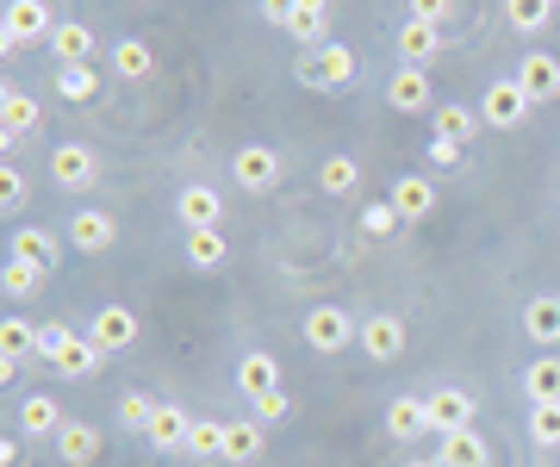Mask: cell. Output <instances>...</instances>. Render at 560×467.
<instances>
[{"label": "cell", "mask_w": 560, "mask_h": 467, "mask_svg": "<svg viewBox=\"0 0 560 467\" xmlns=\"http://www.w3.org/2000/svg\"><path fill=\"white\" fill-rule=\"evenodd\" d=\"M293 75H300L305 87H318V94H342V87L361 82V57L355 44H318V50H300V62H293Z\"/></svg>", "instance_id": "obj_1"}, {"label": "cell", "mask_w": 560, "mask_h": 467, "mask_svg": "<svg viewBox=\"0 0 560 467\" xmlns=\"http://www.w3.org/2000/svg\"><path fill=\"white\" fill-rule=\"evenodd\" d=\"M349 343H361V318L342 305H312L305 312V349L312 355H342Z\"/></svg>", "instance_id": "obj_2"}, {"label": "cell", "mask_w": 560, "mask_h": 467, "mask_svg": "<svg viewBox=\"0 0 560 467\" xmlns=\"http://www.w3.org/2000/svg\"><path fill=\"white\" fill-rule=\"evenodd\" d=\"M50 32H57V13L44 0H7V25H0V50L7 57H20L25 44H50Z\"/></svg>", "instance_id": "obj_3"}, {"label": "cell", "mask_w": 560, "mask_h": 467, "mask_svg": "<svg viewBox=\"0 0 560 467\" xmlns=\"http://www.w3.org/2000/svg\"><path fill=\"white\" fill-rule=\"evenodd\" d=\"M231 182H237L243 194H275L280 187V156L268 150V143H243L237 156H231Z\"/></svg>", "instance_id": "obj_4"}, {"label": "cell", "mask_w": 560, "mask_h": 467, "mask_svg": "<svg viewBox=\"0 0 560 467\" xmlns=\"http://www.w3.org/2000/svg\"><path fill=\"white\" fill-rule=\"evenodd\" d=\"M69 244L81 256H106V249L119 244V219L106 206H81V212H69Z\"/></svg>", "instance_id": "obj_5"}, {"label": "cell", "mask_w": 560, "mask_h": 467, "mask_svg": "<svg viewBox=\"0 0 560 467\" xmlns=\"http://www.w3.org/2000/svg\"><path fill=\"white\" fill-rule=\"evenodd\" d=\"M50 182L62 194H88V187L101 182V156L88 150V143H57V156H50Z\"/></svg>", "instance_id": "obj_6"}, {"label": "cell", "mask_w": 560, "mask_h": 467, "mask_svg": "<svg viewBox=\"0 0 560 467\" xmlns=\"http://www.w3.org/2000/svg\"><path fill=\"white\" fill-rule=\"evenodd\" d=\"M361 355H368V362H399L405 355V318L399 312H368V318H361Z\"/></svg>", "instance_id": "obj_7"}, {"label": "cell", "mask_w": 560, "mask_h": 467, "mask_svg": "<svg viewBox=\"0 0 560 467\" xmlns=\"http://www.w3.org/2000/svg\"><path fill=\"white\" fill-rule=\"evenodd\" d=\"M529 106L536 101H529L517 82H492L486 87V101H480V119L492 125V131H517V125L529 119Z\"/></svg>", "instance_id": "obj_8"}, {"label": "cell", "mask_w": 560, "mask_h": 467, "mask_svg": "<svg viewBox=\"0 0 560 467\" xmlns=\"http://www.w3.org/2000/svg\"><path fill=\"white\" fill-rule=\"evenodd\" d=\"M175 219L187 224V231H212V224L224 219V194L219 187H206V182H187L175 194Z\"/></svg>", "instance_id": "obj_9"}, {"label": "cell", "mask_w": 560, "mask_h": 467, "mask_svg": "<svg viewBox=\"0 0 560 467\" xmlns=\"http://www.w3.org/2000/svg\"><path fill=\"white\" fill-rule=\"evenodd\" d=\"M511 82H517L536 106L560 101V57H548V50H529V57L517 62V75H511Z\"/></svg>", "instance_id": "obj_10"}, {"label": "cell", "mask_w": 560, "mask_h": 467, "mask_svg": "<svg viewBox=\"0 0 560 467\" xmlns=\"http://www.w3.org/2000/svg\"><path fill=\"white\" fill-rule=\"evenodd\" d=\"M62 424H69V418H62V406L50 399V393H25L20 399V436H32V443H57Z\"/></svg>", "instance_id": "obj_11"}, {"label": "cell", "mask_w": 560, "mask_h": 467, "mask_svg": "<svg viewBox=\"0 0 560 467\" xmlns=\"http://www.w3.org/2000/svg\"><path fill=\"white\" fill-rule=\"evenodd\" d=\"M88 337H94V343H101L106 355H119V349L138 343V312H131V305H106V312H94Z\"/></svg>", "instance_id": "obj_12"}, {"label": "cell", "mask_w": 560, "mask_h": 467, "mask_svg": "<svg viewBox=\"0 0 560 467\" xmlns=\"http://www.w3.org/2000/svg\"><path fill=\"white\" fill-rule=\"evenodd\" d=\"M50 367H57L62 381H88L94 367H106V349L94 343L88 330H75V337H69V343H62L57 355H50Z\"/></svg>", "instance_id": "obj_13"}, {"label": "cell", "mask_w": 560, "mask_h": 467, "mask_svg": "<svg viewBox=\"0 0 560 467\" xmlns=\"http://www.w3.org/2000/svg\"><path fill=\"white\" fill-rule=\"evenodd\" d=\"M50 50H57V69H81V62H94L101 38H94L81 20H57V32H50Z\"/></svg>", "instance_id": "obj_14"}, {"label": "cell", "mask_w": 560, "mask_h": 467, "mask_svg": "<svg viewBox=\"0 0 560 467\" xmlns=\"http://www.w3.org/2000/svg\"><path fill=\"white\" fill-rule=\"evenodd\" d=\"M474 424V399L460 393V386H436L430 393V430L436 436H455V430H467Z\"/></svg>", "instance_id": "obj_15"}, {"label": "cell", "mask_w": 560, "mask_h": 467, "mask_svg": "<svg viewBox=\"0 0 560 467\" xmlns=\"http://www.w3.org/2000/svg\"><path fill=\"white\" fill-rule=\"evenodd\" d=\"M386 200H393V212H399L405 224H411V219H430V212H436V182H430V175H399Z\"/></svg>", "instance_id": "obj_16"}, {"label": "cell", "mask_w": 560, "mask_h": 467, "mask_svg": "<svg viewBox=\"0 0 560 467\" xmlns=\"http://www.w3.org/2000/svg\"><path fill=\"white\" fill-rule=\"evenodd\" d=\"M237 393L256 406V399H268V393H280V362L275 355H261V349H249L237 362Z\"/></svg>", "instance_id": "obj_17"}, {"label": "cell", "mask_w": 560, "mask_h": 467, "mask_svg": "<svg viewBox=\"0 0 560 467\" xmlns=\"http://www.w3.org/2000/svg\"><path fill=\"white\" fill-rule=\"evenodd\" d=\"M386 101L399 106V113H430V69L399 62V69H393V82H386Z\"/></svg>", "instance_id": "obj_18"}, {"label": "cell", "mask_w": 560, "mask_h": 467, "mask_svg": "<svg viewBox=\"0 0 560 467\" xmlns=\"http://www.w3.org/2000/svg\"><path fill=\"white\" fill-rule=\"evenodd\" d=\"M436 462H442V467H492V443H486L480 430L467 424V430H455V436H442Z\"/></svg>", "instance_id": "obj_19"}, {"label": "cell", "mask_w": 560, "mask_h": 467, "mask_svg": "<svg viewBox=\"0 0 560 467\" xmlns=\"http://www.w3.org/2000/svg\"><path fill=\"white\" fill-rule=\"evenodd\" d=\"M523 337L541 343V349L560 343V300H555V293H536V300L523 305Z\"/></svg>", "instance_id": "obj_20"}, {"label": "cell", "mask_w": 560, "mask_h": 467, "mask_svg": "<svg viewBox=\"0 0 560 467\" xmlns=\"http://www.w3.org/2000/svg\"><path fill=\"white\" fill-rule=\"evenodd\" d=\"M442 57V25H423V20H405L399 25V62L423 69V62Z\"/></svg>", "instance_id": "obj_21"}, {"label": "cell", "mask_w": 560, "mask_h": 467, "mask_svg": "<svg viewBox=\"0 0 560 467\" xmlns=\"http://www.w3.org/2000/svg\"><path fill=\"white\" fill-rule=\"evenodd\" d=\"M94 455H101V430L69 418V424L57 430V462H62V467H88Z\"/></svg>", "instance_id": "obj_22"}, {"label": "cell", "mask_w": 560, "mask_h": 467, "mask_svg": "<svg viewBox=\"0 0 560 467\" xmlns=\"http://www.w3.org/2000/svg\"><path fill=\"white\" fill-rule=\"evenodd\" d=\"M261 430H268L261 418H231V424H224V462H231V467L256 462V455H261V443H268Z\"/></svg>", "instance_id": "obj_23"}, {"label": "cell", "mask_w": 560, "mask_h": 467, "mask_svg": "<svg viewBox=\"0 0 560 467\" xmlns=\"http://www.w3.org/2000/svg\"><path fill=\"white\" fill-rule=\"evenodd\" d=\"M187 430H194V411H180V406H168V399H162L143 436H150V448H187Z\"/></svg>", "instance_id": "obj_24"}, {"label": "cell", "mask_w": 560, "mask_h": 467, "mask_svg": "<svg viewBox=\"0 0 560 467\" xmlns=\"http://www.w3.org/2000/svg\"><path fill=\"white\" fill-rule=\"evenodd\" d=\"M523 393H529V406H560V355L555 349L523 367Z\"/></svg>", "instance_id": "obj_25"}, {"label": "cell", "mask_w": 560, "mask_h": 467, "mask_svg": "<svg viewBox=\"0 0 560 467\" xmlns=\"http://www.w3.org/2000/svg\"><path fill=\"white\" fill-rule=\"evenodd\" d=\"M0 125H7V150H13V143L38 125V101H32L25 87H7V94H0Z\"/></svg>", "instance_id": "obj_26"}, {"label": "cell", "mask_w": 560, "mask_h": 467, "mask_svg": "<svg viewBox=\"0 0 560 467\" xmlns=\"http://www.w3.org/2000/svg\"><path fill=\"white\" fill-rule=\"evenodd\" d=\"M231 262V244H224V231L212 224V231H187V268H200V275H212V268Z\"/></svg>", "instance_id": "obj_27"}, {"label": "cell", "mask_w": 560, "mask_h": 467, "mask_svg": "<svg viewBox=\"0 0 560 467\" xmlns=\"http://www.w3.org/2000/svg\"><path fill=\"white\" fill-rule=\"evenodd\" d=\"M324 25H330V0H300V13H293V25H287V38H300V50H318Z\"/></svg>", "instance_id": "obj_28"}, {"label": "cell", "mask_w": 560, "mask_h": 467, "mask_svg": "<svg viewBox=\"0 0 560 467\" xmlns=\"http://www.w3.org/2000/svg\"><path fill=\"white\" fill-rule=\"evenodd\" d=\"M13 256L50 275V268H57V237H50V231H38V224H20V231H13Z\"/></svg>", "instance_id": "obj_29"}, {"label": "cell", "mask_w": 560, "mask_h": 467, "mask_svg": "<svg viewBox=\"0 0 560 467\" xmlns=\"http://www.w3.org/2000/svg\"><path fill=\"white\" fill-rule=\"evenodd\" d=\"M430 125H436V138H448V143H460V150H467V143H474V131H480V113H467V106H460V101H448V106H436V119H430Z\"/></svg>", "instance_id": "obj_30"}, {"label": "cell", "mask_w": 560, "mask_h": 467, "mask_svg": "<svg viewBox=\"0 0 560 467\" xmlns=\"http://www.w3.org/2000/svg\"><path fill=\"white\" fill-rule=\"evenodd\" d=\"M113 69H119L125 82H143V75L156 69V50H150L143 38H119L113 44Z\"/></svg>", "instance_id": "obj_31"}, {"label": "cell", "mask_w": 560, "mask_h": 467, "mask_svg": "<svg viewBox=\"0 0 560 467\" xmlns=\"http://www.w3.org/2000/svg\"><path fill=\"white\" fill-rule=\"evenodd\" d=\"M386 430H393V436H418V430H430V399H393V406H386Z\"/></svg>", "instance_id": "obj_32"}, {"label": "cell", "mask_w": 560, "mask_h": 467, "mask_svg": "<svg viewBox=\"0 0 560 467\" xmlns=\"http://www.w3.org/2000/svg\"><path fill=\"white\" fill-rule=\"evenodd\" d=\"M0 287H7V300H13V305H25V300L44 287V268L20 262V256H7V268H0Z\"/></svg>", "instance_id": "obj_33"}, {"label": "cell", "mask_w": 560, "mask_h": 467, "mask_svg": "<svg viewBox=\"0 0 560 467\" xmlns=\"http://www.w3.org/2000/svg\"><path fill=\"white\" fill-rule=\"evenodd\" d=\"M504 20L517 25L523 38H536L541 25H555V0H504Z\"/></svg>", "instance_id": "obj_34"}, {"label": "cell", "mask_w": 560, "mask_h": 467, "mask_svg": "<svg viewBox=\"0 0 560 467\" xmlns=\"http://www.w3.org/2000/svg\"><path fill=\"white\" fill-rule=\"evenodd\" d=\"M25 355H38V325L7 318V325H0V362H25Z\"/></svg>", "instance_id": "obj_35"}, {"label": "cell", "mask_w": 560, "mask_h": 467, "mask_svg": "<svg viewBox=\"0 0 560 467\" xmlns=\"http://www.w3.org/2000/svg\"><path fill=\"white\" fill-rule=\"evenodd\" d=\"M355 182H361V168H355V156H324L318 163V187L324 194H355Z\"/></svg>", "instance_id": "obj_36"}, {"label": "cell", "mask_w": 560, "mask_h": 467, "mask_svg": "<svg viewBox=\"0 0 560 467\" xmlns=\"http://www.w3.org/2000/svg\"><path fill=\"white\" fill-rule=\"evenodd\" d=\"M187 448H194L200 462H224V424H219V418H194V430H187Z\"/></svg>", "instance_id": "obj_37"}, {"label": "cell", "mask_w": 560, "mask_h": 467, "mask_svg": "<svg viewBox=\"0 0 560 467\" xmlns=\"http://www.w3.org/2000/svg\"><path fill=\"white\" fill-rule=\"evenodd\" d=\"M57 94L62 101H94V94H101V69H88V62H81V69H57Z\"/></svg>", "instance_id": "obj_38"}, {"label": "cell", "mask_w": 560, "mask_h": 467, "mask_svg": "<svg viewBox=\"0 0 560 467\" xmlns=\"http://www.w3.org/2000/svg\"><path fill=\"white\" fill-rule=\"evenodd\" d=\"M150 418H156V399H150V393H138V386H131V393H119V424L125 430H150Z\"/></svg>", "instance_id": "obj_39"}, {"label": "cell", "mask_w": 560, "mask_h": 467, "mask_svg": "<svg viewBox=\"0 0 560 467\" xmlns=\"http://www.w3.org/2000/svg\"><path fill=\"white\" fill-rule=\"evenodd\" d=\"M529 443L560 448V406H529Z\"/></svg>", "instance_id": "obj_40"}, {"label": "cell", "mask_w": 560, "mask_h": 467, "mask_svg": "<svg viewBox=\"0 0 560 467\" xmlns=\"http://www.w3.org/2000/svg\"><path fill=\"white\" fill-rule=\"evenodd\" d=\"M399 212H393V200H374V206H361V231H368V237H393V231H399Z\"/></svg>", "instance_id": "obj_41"}, {"label": "cell", "mask_w": 560, "mask_h": 467, "mask_svg": "<svg viewBox=\"0 0 560 467\" xmlns=\"http://www.w3.org/2000/svg\"><path fill=\"white\" fill-rule=\"evenodd\" d=\"M25 200H32L25 175H20V168H7V175H0V206H7V219H13V212H25Z\"/></svg>", "instance_id": "obj_42"}, {"label": "cell", "mask_w": 560, "mask_h": 467, "mask_svg": "<svg viewBox=\"0 0 560 467\" xmlns=\"http://www.w3.org/2000/svg\"><path fill=\"white\" fill-rule=\"evenodd\" d=\"M455 0H405V20H423V25H448Z\"/></svg>", "instance_id": "obj_43"}, {"label": "cell", "mask_w": 560, "mask_h": 467, "mask_svg": "<svg viewBox=\"0 0 560 467\" xmlns=\"http://www.w3.org/2000/svg\"><path fill=\"white\" fill-rule=\"evenodd\" d=\"M256 418H261V424H287V418H293V399H287V386H280V393H268V399H256Z\"/></svg>", "instance_id": "obj_44"}, {"label": "cell", "mask_w": 560, "mask_h": 467, "mask_svg": "<svg viewBox=\"0 0 560 467\" xmlns=\"http://www.w3.org/2000/svg\"><path fill=\"white\" fill-rule=\"evenodd\" d=\"M423 156H430V168H448V175H455V168H460V143L430 138V150H423Z\"/></svg>", "instance_id": "obj_45"}, {"label": "cell", "mask_w": 560, "mask_h": 467, "mask_svg": "<svg viewBox=\"0 0 560 467\" xmlns=\"http://www.w3.org/2000/svg\"><path fill=\"white\" fill-rule=\"evenodd\" d=\"M69 337H75V330H69V325H38V355H44V362H50V355H57V349L69 343Z\"/></svg>", "instance_id": "obj_46"}, {"label": "cell", "mask_w": 560, "mask_h": 467, "mask_svg": "<svg viewBox=\"0 0 560 467\" xmlns=\"http://www.w3.org/2000/svg\"><path fill=\"white\" fill-rule=\"evenodd\" d=\"M293 13H300V0H261V20H268V25H280V32L293 25Z\"/></svg>", "instance_id": "obj_47"}, {"label": "cell", "mask_w": 560, "mask_h": 467, "mask_svg": "<svg viewBox=\"0 0 560 467\" xmlns=\"http://www.w3.org/2000/svg\"><path fill=\"white\" fill-rule=\"evenodd\" d=\"M25 462V443L20 436H0V467H20Z\"/></svg>", "instance_id": "obj_48"}, {"label": "cell", "mask_w": 560, "mask_h": 467, "mask_svg": "<svg viewBox=\"0 0 560 467\" xmlns=\"http://www.w3.org/2000/svg\"><path fill=\"white\" fill-rule=\"evenodd\" d=\"M405 467H442V462H405Z\"/></svg>", "instance_id": "obj_49"}, {"label": "cell", "mask_w": 560, "mask_h": 467, "mask_svg": "<svg viewBox=\"0 0 560 467\" xmlns=\"http://www.w3.org/2000/svg\"><path fill=\"white\" fill-rule=\"evenodd\" d=\"M555 7H560V0H555Z\"/></svg>", "instance_id": "obj_50"}]
</instances>
